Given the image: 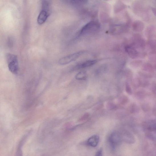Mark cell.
Instances as JSON below:
<instances>
[{"instance_id": "cell-5", "label": "cell", "mask_w": 156, "mask_h": 156, "mask_svg": "<svg viewBox=\"0 0 156 156\" xmlns=\"http://www.w3.org/2000/svg\"><path fill=\"white\" fill-rule=\"evenodd\" d=\"M136 48L133 45H127L125 47V50L129 57L132 59H136L139 55Z\"/></svg>"}, {"instance_id": "cell-12", "label": "cell", "mask_w": 156, "mask_h": 156, "mask_svg": "<svg viewBox=\"0 0 156 156\" xmlns=\"http://www.w3.org/2000/svg\"><path fill=\"white\" fill-rule=\"evenodd\" d=\"M87 77L86 73L84 71H81L78 73L75 76V79L77 80H84Z\"/></svg>"}, {"instance_id": "cell-17", "label": "cell", "mask_w": 156, "mask_h": 156, "mask_svg": "<svg viewBox=\"0 0 156 156\" xmlns=\"http://www.w3.org/2000/svg\"><path fill=\"white\" fill-rule=\"evenodd\" d=\"M102 155V149H100L97 151L96 156H101Z\"/></svg>"}, {"instance_id": "cell-14", "label": "cell", "mask_w": 156, "mask_h": 156, "mask_svg": "<svg viewBox=\"0 0 156 156\" xmlns=\"http://www.w3.org/2000/svg\"><path fill=\"white\" fill-rule=\"evenodd\" d=\"M125 90L126 93L129 95H131L132 94V89L130 85L128 82H126L125 85Z\"/></svg>"}, {"instance_id": "cell-11", "label": "cell", "mask_w": 156, "mask_h": 156, "mask_svg": "<svg viewBox=\"0 0 156 156\" xmlns=\"http://www.w3.org/2000/svg\"><path fill=\"white\" fill-rule=\"evenodd\" d=\"M147 129L149 132H153L156 130V121L155 120L151 121L147 124Z\"/></svg>"}, {"instance_id": "cell-13", "label": "cell", "mask_w": 156, "mask_h": 156, "mask_svg": "<svg viewBox=\"0 0 156 156\" xmlns=\"http://www.w3.org/2000/svg\"><path fill=\"white\" fill-rule=\"evenodd\" d=\"M142 67L144 71L148 72H152L153 71V67L149 63H146L143 65Z\"/></svg>"}, {"instance_id": "cell-6", "label": "cell", "mask_w": 156, "mask_h": 156, "mask_svg": "<svg viewBox=\"0 0 156 156\" xmlns=\"http://www.w3.org/2000/svg\"><path fill=\"white\" fill-rule=\"evenodd\" d=\"M97 62V61L95 60H89L84 62L77 64L73 70H77L79 69H83L92 66Z\"/></svg>"}, {"instance_id": "cell-7", "label": "cell", "mask_w": 156, "mask_h": 156, "mask_svg": "<svg viewBox=\"0 0 156 156\" xmlns=\"http://www.w3.org/2000/svg\"><path fill=\"white\" fill-rule=\"evenodd\" d=\"M49 16V12L46 11L42 10L39 14L37 19V22L39 24H44Z\"/></svg>"}, {"instance_id": "cell-9", "label": "cell", "mask_w": 156, "mask_h": 156, "mask_svg": "<svg viewBox=\"0 0 156 156\" xmlns=\"http://www.w3.org/2000/svg\"><path fill=\"white\" fill-rule=\"evenodd\" d=\"M133 28L134 31L137 32H140L143 30L144 26L141 22L136 21L133 24Z\"/></svg>"}, {"instance_id": "cell-4", "label": "cell", "mask_w": 156, "mask_h": 156, "mask_svg": "<svg viewBox=\"0 0 156 156\" xmlns=\"http://www.w3.org/2000/svg\"><path fill=\"white\" fill-rule=\"evenodd\" d=\"M121 137L119 134L117 132L112 133L109 138V141L112 148L114 149L121 141Z\"/></svg>"}, {"instance_id": "cell-1", "label": "cell", "mask_w": 156, "mask_h": 156, "mask_svg": "<svg viewBox=\"0 0 156 156\" xmlns=\"http://www.w3.org/2000/svg\"><path fill=\"white\" fill-rule=\"evenodd\" d=\"M100 27V24L98 21H91L82 28L79 35L83 36L95 33L98 31Z\"/></svg>"}, {"instance_id": "cell-3", "label": "cell", "mask_w": 156, "mask_h": 156, "mask_svg": "<svg viewBox=\"0 0 156 156\" xmlns=\"http://www.w3.org/2000/svg\"><path fill=\"white\" fill-rule=\"evenodd\" d=\"M85 53V51H81L65 56L59 60L58 63L60 65H65L68 64L76 60Z\"/></svg>"}, {"instance_id": "cell-16", "label": "cell", "mask_w": 156, "mask_h": 156, "mask_svg": "<svg viewBox=\"0 0 156 156\" xmlns=\"http://www.w3.org/2000/svg\"><path fill=\"white\" fill-rule=\"evenodd\" d=\"M126 76L128 78H131L132 76V71L129 70H127L126 71Z\"/></svg>"}, {"instance_id": "cell-2", "label": "cell", "mask_w": 156, "mask_h": 156, "mask_svg": "<svg viewBox=\"0 0 156 156\" xmlns=\"http://www.w3.org/2000/svg\"><path fill=\"white\" fill-rule=\"evenodd\" d=\"M6 58L10 71L14 74H17L19 70V63L17 56L12 54H7L6 55Z\"/></svg>"}, {"instance_id": "cell-15", "label": "cell", "mask_w": 156, "mask_h": 156, "mask_svg": "<svg viewBox=\"0 0 156 156\" xmlns=\"http://www.w3.org/2000/svg\"><path fill=\"white\" fill-rule=\"evenodd\" d=\"M128 100V98L126 96H124L122 97V99L121 101V103L122 104H125L126 103Z\"/></svg>"}, {"instance_id": "cell-8", "label": "cell", "mask_w": 156, "mask_h": 156, "mask_svg": "<svg viewBox=\"0 0 156 156\" xmlns=\"http://www.w3.org/2000/svg\"><path fill=\"white\" fill-rule=\"evenodd\" d=\"M99 141V136L97 135H94L90 137L88 141V144L93 147H96Z\"/></svg>"}, {"instance_id": "cell-10", "label": "cell", "mask_w": 156, "mask_h": 156, "mask_svg": "<svg viewBox=\"0 0 156 156\" xmlns=\"http://www.w3.org/2000/svg\"><path fill=\"white\" fill-rule=\"evenodd\" d=\"M69 4L71 5L79 6L87 3L89 0H65Z\"/></svg>"}]
</instances>
